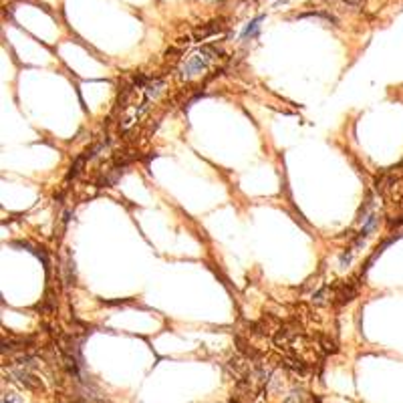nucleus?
Listing matches in <instances>:
<instances>
[{
    "label": "nucleus",
    "mask_w": 403,
    "mask_h": 403,
    "mask_svg": "<svg viewBox=\"0 0 403 403\" xmlns=\"http://www.w3.org/2000/svg\"><path fill=\"white\" fill-rule=\"evenodd\" d=\"M212 52H214L212 49H202V50L194 52V55L182 65V69H180L182 77H184V79H190V77H194V75H200V73L208 67V63L212 61V57H210Z\"/></svg>",
    "instance_id": "nucleus-1"
},
{
    "label": "nucleus",
    "mask_w": 403,
    "mask_h": 403,
    "mask_svg": "<svg viewBox=\"0 0 403 403\" xmlns=\"http://www.w3.org/2000/svg\"><path fill=\"white\" fill-rule=\"evenodd\" d=\"M264 20V17H256L254 18L246 29H244V33H242V38H246V36H252V34H256L258 33V26H260V22Z\"/></svg>",
    "instance_id": "nucleus-2"
},
{
    "label": "nucleus",
    "mask_w": 403,
    "mask_h": 403,
    "mask_svg": "<svg viewBox=\"0 0 403 403\" xmlns=\"http://www.w3.org/2000/svg\"><path fill=\"white\" fill-rule=\"evenodd\" d=\"M347 2H351V4H357V2H359V0H347Z\"/></svg>",
    "instance_id": "nucleus-3"
}]
</instances>
